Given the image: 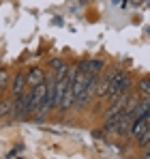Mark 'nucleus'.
Instances as JSON below:
<instances>
[{"mask_svg":"<svg viewBox=\"0 0 150 159\" xmlns=\"http://www.w3.org/2000/svg\"><path fill=\"white\" fill-rule=\"evenodd\" d=\"M4 97V86H0V99Z\"/></svg>","mask_w":150,"mask_h":159,"instance_id":"9","label":"nucleus"},{"mask_svg":"<svg viewBox=\"0 0 150 159\" xmlns=\"http://www.w3.org/2000/svg\"><path fill=\"white\" fill-rule=\"evenodd\" d=\"M47 112H50V107H47V84L43 80L41 84L32 86V116L37 120H41L47 116Z\"/></svg>","mask_w":150,"mask_h":159,"instance_id":"1","label":"nucleus"},{"mask_svg":"<svg viewBox=\"0 0 150 159\" xmlns=\"http://www.w3.org/2000/svg\"><path fill=\"white\" fill-rule=\"evenodd\" d=\"M28 84V80H26V75L20 71L17 75H15V80H13V97H17V95H22L24 93V86Z\"/></svg>","mask_w":150,"mask_h":159,"instance_id":"5","label":"nucleus"},{"mask_svg":"<svg viewBox=\"0 0 150 159\" xmlns=\"http://www.w3.org/2000/svg\"><path fill=\"white\" fill-rule=\"evenodd\" d=\"M4 116H13V99H7V97L0 99V118Z\"/></svg>","mask_w":150,"mask_h":159,"instance_id":"6","label":"nucleus"},{"mask_svg":"<svg viewBox=\"0 0 150 159\" xmlns=\"http://www.w3.org/2000/svg\"><path fill=\"white\" fill-rule=\"evenodd\" d=\"M26 80H28L30 86H37V84H41V82L45 80V71H43L41 67H30L28 73H26Z\"/></svg>","mask_w":150,"mask_h":159,"instance_id":"4","label":"nucleus"},{"mask_svg":"<svg viewBox=\"0 0 150 159\" xmlns=\"http://www.w3.org/2000/svg\"><path fill=\"white\" fill-rule=\"evenodd\" d=\"M7 82H9V71L0 69V86H7Z\"/></svg>","mask_w":150,"mask_h":159,"instance_id":"8","label":"nucleus"},{"mask_svg":"<svg viewBox=\"0 0 150 159\" xmlns=\"http://www.w3.org/2000/svg\"><path fill=\"white\" fill-rule=\"evenodd\" d=\"M30 114H32V90L13 97V118L22 120V118H28Z\"/></svg>","mask_w":150,"mask_h":159,"instance_id":"2","label":"nucleus"},{"mask_svg":"<svg viewBox=\"0 0 150 159\" xmlns=\"http://www.w3.org/2000/svg\"><path fill=\"white\" fill-rule=\"evenodd\" d=\"M77 67L84 73H88V75H101L105 71V60H101V58H86V60L77 62Z\"/></svg>","mask_w":150,"mask_h":159,"instance_id":"3","label":"nucleus"},{"mask_svg":"<svg viewBox=\"0 0 150 159\" xmlns=\"http://www.w3.org/2000/svg\"><path fill=\"white\" fill-rule=\"evenodd\" d=\"M137 93L142 97H150V78H142L137 82Z\"/></svg>","mask_w":150,"mask_h":159,"instance_id":"7","label":"nucleus"}]
</instances>
